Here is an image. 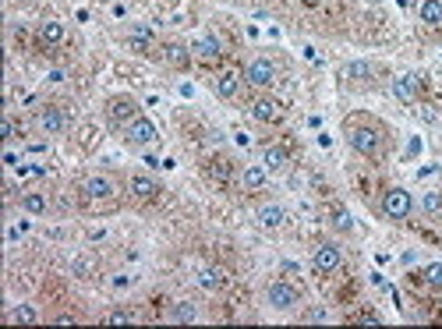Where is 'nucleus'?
I'll return each instance as SVG.
<instances>
[{
    "label": "nucleus",
    "instance_id": "nucleus-17",
    "mask_svg": "<svg viewBox=\"0 0 442 329\" xmlns=\"http://www.w3.org/2000/svg\"><path fill=\"white\" fill-rule=\"evenodd\" d=\"M198 287L202 290H220L223 283H227V273H223V269L220 265H205V269H198Z\"/></svg>",
    "mask_w": 442,
    "mask_h": 329
},
{
    "label": "nucleus",
    "instance_id": "nucleus-33",
    "mask_svg": "<svg viewBox=\"0 0 442 329\" xmlns=\"http://www.w3.org/2000/svg\"><path fill=\"white\" fill-rule=\"evenodd\" d=\"M110 283H113L117 290H124V287H131V276H113Z\"/></svg>",
    "mask_w": 442,
    "mask_h": 329
},
{
    "label": "nucleus",
    "instance_id": "nucleus-1",
    "mask_svg": "<svg viewBox=\"0 0 442 329\" xmlns=\"http://www.w3.org/2000/svg\"><path fill=\"white\" fill-rule=\"evenodd\" d=\"M347 142L358 156H368V160H378L382 153H386V135H382V128L375 124H354L347 131Z\"/></svg>",
    "mask_w": 442,
    "mask_h": 329
},
{
    "label": "nucleus",
    "instance_id": "nucleus-6",
    "mask_svg": "<svg viewBox=\"0 0 442 329\" xmlns=\"http://www.w3.org/2000/svg\"><path fill=\"white\" fill-rule=\"evenodd\" d=\"M36 124H39L43 135H64L68 124H71V117H68V110H61V106H43V110L36 113Z\"/></svg>",
    "mask_w": 442,
    "mask_h": 329
},
{
    "label": "nucleus",
    "instance_id": "nucleus-8",
    "mask_svg": "<svg viewBox=\"0 0 442 329\" xmlns=\"http://www.w3.org/2000/svg\"><path fill=\"white\" fill-rule=\"evenodd\" d=\"M258 124H276V121H283V103L280 100H273V96H258V100H251V110H248Z\"/></svg>",
    "mask_w": 442,
    "mask_h": 329
},
{
    "label": "nucleus",
    "instance_id": "nucleus-13",
    "mask_svg": "<svg viewBox=\"0 0 442 329\" xmlns=\"http://www.w3.org/2000/svg\"><path fill=\"white\" fill-rule=\"evenodd\" d=\"M191 57H195V61H205V64H209V61H220V57H223V46H220L216 36H202V39L191 43Z\"/></svg>",
    "mask_w": 442,
    "mask_h": 329
},
{
    "label": "nucleus",
    "instance_id": "nucleus-34",
    "mask_svg": "<svg viewBox=\"0 0 442 329\" xmlns=\"http://www.w3.org/2000/svg\"><path fill=\"white\" fill-rule=\"evenodd\" d=\"M25 234H28V223H15L11 227V237H25Z\"/></svg>",
    "mask_w": 442,
    "mask_h": 329
},
{
    "label": "nucleus",
    "instance_id": "nucleus-36",
    "mask_svg": "<svg viewBox=\"0 0 442 329\" xmlns=\"http://www.w3.org/2000/svg\"><path fill=\"white\" fill-rule=\"evenodd\" d=\"M305 57H308V61H315V64L322 61V57H318V50H311V46H305Z\"/></svg>",
    "mask_w": 442,
    "mask_h": 329
},
{
    "label": "nucleus",
    "instance_id": "nucleus-32",
    "mask_svg": "<svg viewBox=\"0 0 442 329\" xmlns=\"http://www.w3.org/2000/svg\"><path fill=\"white\" fill-rule=\"evenodd\" d=\"M0 138H4V142H11V138H15V124H11V117H4V121H0Z\"/></svg>",
    "mask_w": 442,
    "mask_h": 329
},
{
    "label": "nucleus",
    "instance_id": "nucleus-4",
    "mask_svg": "<svg viewBox=\"0 0 442 329\" xmlns=\"http://www.w3.org/2000/svg\"><path fill=\"white\" fill-rule=\"evenodd\" d=\"M244 82L251 88H269L276 82V68H273L269 57H251V61L244 64Z\"/></svg>",
    "mask_w": 442,
    "mask_h": 329
},
{
    "label": "nucleus",
    "instance_id": "nucleus-25",
    "mask_svg": "<svg viewBox=\"0 0 442 329\" xmlns=\"http://www.w3.org/2000/svg\"><path fill=\"white\" fill-rule=\"evenodd\" d=\"M36 319H39L36 305H15V308L8 312V322H15V326H21V322H36Z\"/></svg>",
    "mask_w": 442,
    "mask_h": 329
},
{
    "label": "nucleus",
    "instance_id": "nucleus-22",
    "mask_svg": "<svg viewBox=\"0 0 442 329\" xmlns=\"http://www.w3.org/2000/svg\"><path fill=\"white\" fill-rule=\"evenodd\" d=\"M39 43H46V46L64 43V25H61V21H46V25H39Z\"/></svg>",
    "mask_w": 442,
    "mask_h": 329
},
{
    "label": "nucleus",
    "instance_id": "nucleus-37",
    "mask_svg": "<svg viewBox=\"0 0 442 329\" xmlns=\"http://www.w3.org/2000/svg\"><path fill=\"white\" fill-rule=\"evenodd\" d=\"M322 319H326V312H322V308H315V312L308 315V322H322Z\"/></svg>",
    "mask_w": 442,
    "mask_h": 329
},
{
    "label": "nucleus",
    "instance_id": "nucleus-31",
    "mask_svg": "<svg viewBox=\"0 0 442 329\" xmlns=\"http://www.w3.org/2000/svg\"><path fill=\"white\" fill-rule=\"evenodd\" d=\"M18 173H21V177H39V173H43V167H39V163H21V167H18Z\"/></svg>",
    "mask_w": 442,
    "mask_h": 329
},
{
    "label": "nucleus",
    "instance_id": "nucleus-15",
    "mask_svg": "<svg viewBox=\"0 0 442 329\" xmlns=\"http://www.w3.org/2000/svg\"><path fill=\"white\" fill-rule=\"evenodd\" d=\"M241 181H244L248 191H262L265 185H269V167H265V163L262 167H244L241 170Z\"/></svg>",
    "mask_w": 442,
    "mask_h": 329
},
{
    "label": "nucleus",
    "instance_id": "nucleus-3",
    "mask_svg": "<svg viewBox=\"0 0 442 329\" xmlns=\"http://www.w3.org/2000/svg\"><path fill=\"white\" fill-rule=\"evenodd\" d=\"M382 213H386L390 220H407L410 213H414V198H410L407 188H390L386 195H382Z\"/></svg>",
    "mask_w": 442,
    "mask_h": 329
},
{
    "label": "nucleus",
    "instance_id": "nucleus-27",
    "mask_svg": "<svg viewBox=\"0 0 442 329\" xmlns=\"http://www.w3.org/2000/svg\"><path fill=\"white\" fill-rule=\"evenodd\" d=\"M421 209H425V216H442V191H425Z\"/></svg>",
    "mask_w": 442,
    "mask_h": 329
},
{
    "label": "nucleus",
    "instance_id": "nucleus-23",
    "mask_svg": "<svg viewBox=\"0 0 442 329\" xmlns=\"http://www.w3.org/2000/svg\"><path fill=\"white\" fill-rule=\"evenodd\" d=\"M21 209L28 216H43L46 209H50V202H46V195H39V191H28L25 198H21Z\"/></svg>",
    "mask_w": 442,
    "mask_h": 329
},
{
    "label": "nucleus",
    "instance_id": "nucleus-2",
    "mask_svg": "<svg viewBox=\"0 0 442 329\" xmlns=\"http://www.w3.org/2000/svg\"><path fill=\"white\" fill-rule=\"evenodd\" d=\"M138 117V103L131 100V96H113L110 103H106V124L113 128V131H124L131 121Z\"/></svg>",
    "mask_w": 442,
    "mask_h": 329
},
{
    "label": "nucleus",
    "instance_id": "nucleus-24",
    "mask_svg": "<svg viewBox=\"0 0 442 329\" xmlns=\"http://www.w3.org/2000/svg\"><path fill=\"white\" fill-rule=\"evenodd\" d=\"M170 322H198V305L191 301H181L170 308Z\"/></svg>",
    "mask_w": 442,
    "mask_h": 329
},
{
    "label": "nucleus",
    "instance_id": "nucleus-38",
    "mask_svg": "<svg viewBox=\"0 0 442 329\" xmlns=\"http://www.w3.org/2000/svg\"><path fill=\"white\" fill-rule=\"evenodd\" d=\"M301 4H311V0H301Z\"/></svg>",
    "mask_w": 442,
    "mask_h": 329
},
{
    "label": "nucleus",
    "instance_id": "nucleus-19",
    "mask_svg": "<svg viewBox=\"0 0 442 329\" xmlns=\"http://www.w3.org/2000/svg\"><path fill=\"white\" fill-rule=\"evenodd\" d=\"M418 15H421V21H425V25L439 28V25H442V0H421Z\"/></svg>",
    "mask_w": 442,
    "mask_h": 329
},
{
    "label": "nucleus",
    "instance_id": "nucleus-5",
    "mask_svg": "<svg viewBox=\"0 0 442 329\" xmlns=\"http://www.w3.org/2000/svg\"><path fill=\"white\" fill-rule=\"evenodd\" d=\"M81 195L93 198V202H110V198H117V181L106 173H93V177H85Z\"/></svg>",
    "mask_w": 442,
    "mask_h": 329
},
{
    "label": "nucleus",
    "instance_id": "nucleus-10",
    "mask_svg": "<svg viewBox=\"0 0 442 329\" xmlns=\"http://www.w3.org/2000/svg\"><path fill=\"white\" fill-rule=\"evenodd\" d=\"M340 262H343V252H340V245H333V241L318 245V248L311 252V265L318 269V273H333V269H340Z\"/></svg>",
    "mask_w": 442,
    "mask_h": 329
},
{
    "label": "nucleus",
    "instance_id": "nucleus-9",
    "mask_svg": "<svg viewBox=\"0 0 442 329\" xmlns=\"http://www.w3.org/2000/svg\"><path fill=\"white\" fill-rule=\"evenodd\" d=\"M265 301H269L276 312H290L298 305V290H294V283H287V280H276V283H269V290H265Z\"/></svg>",
    "mask_w": 442,
    "mask_h": 329
},
{
    "label": "nucleus",
    "instance_id": "nucleus-28",
    "mask_svg": "<svg viewBox=\"0 0 442 329\" xmlns=\"http://www.w3.org/2000/svg\"><path fill=\"white\" fill-rule=\"evenodd\" d=\"M425 283H428L432 290H442V262H432V265L425 269Z\"/></svg>",
    "mask_w": 442,
    "mask_h": 329
},
{
    "label": "nucleus",
    "instance_id": "nucleus-16",
    "mask_svg": "<svg viewBox=\"0 0 442 329\" xmlns=\"http://www.w3.org/2000/svg\"><path fill=\"white\" fill-rule=\"evenodd\" d=\"M241 93V75L238 71H223L220 78H216V96L220 100H233Z\"/></svg>",
    "mask_w": 442,
    "mask_h": 329
},
{
    "label": "nucleus",
    "instance_id": "nucleus-12",
    "mask_svg": "<svg viewBox=\"0 0 442 329\" xmlns=\"http://www.w3.org/2000/svg\"><path fill=\"white\" fill-rule=\"evenodd\" d=\"M393 96H396L400 103H414V100L421 96V78H418V75H400V78H393Z\"/></svg>",
    "mask_w": 442,
    "mask_h": 329
},
{
    "label": "nucleus",
    "instance_id": "nucleus-30",
    "mask_svg": "<svg viewBox=\"0 0 442 329\" xmlns=\"http://www.w3.org/2000/svg\"><path fill=\"white\" fill-rule=\"evenodd\" d=\"M106 322H110V326H117V322H135V315H131L128 308H117V312L106 315Z\"/></svg>",
    "mask_w": 442,
    "mask_h": 329
},
{
    "label": "nucleus",
    "instance_id": "nucleus-11",
    "mask_svg": "<svg viewBox=\"0 0 442 329\" xmlns=\"http://www.w3.org/2000/svg\"><path fill=\"white\" fill-rule=\"evenodd\" d=\"M128 191H131V198H138V202L160 198V185H156V177H149V173H131Z\"/></svg>",
    "mask_w": 442,
    "mask_h": 329
},
{
    "label": "nucleus",
    "instance_id": "nucleus-14",
    "mask_svg": "<svg viewBox=\"0 0 442 329\" xmlns=\"http://www.w3.org/2000/svg\"><path fill=\"white\" fill-rule=\"evenodd\" d=\"M258 223L265 227V230H276V227H283V220H287V213H283V205H276V202H265V205H258Z\"/></svg>",
    "mask_w": 442,
    "mask_h": 329
},
{
    "label": "nucleus",
    "instance_id": "nucleus-26",
    "mask_svg": "<svg viewBox=\"0 0 442 329\" xmlns=\"http://www.w3.org/2000/svg\"><path fill=\"white\" fill-rule=\"evenodd\" d=\"M188 61H191V46H181V43L166 46V64H173V68H184Z\"/></svg>",
    "mask_w": 442,
    "mask_h": 329
},
{
    "label": "nucleus",
    "instance_id": "nucleus-29",
    "mask_svg": "<svg viewBox=\"0 0 442 329\" xmlns=\"http://www.w3.org/2000/svg\"><path fill=\"white\" fill-rule=\"evenodd\" d=\"M333 227H336V230H343V234H350V230H354V220H350L347 209H340V205L333 209Z\"/></svg>",
    "mask_w": 442,
    "mask_h": 329
},
{
    "label": "nucleus",
    "instance_id": "nucleus-7",
    "mask_svg": "<svg viewBox=\"0 0 442 329\" xmlns=\"http://www.w3.org/2000/svg\"><path fill=\"white\" fill-rule=\"evenodd\" d=\"M156 138H160L156 124L149 121V117H142V113L124 128V142H128V145H138V149H142V145H153Z\"/></svg>",
    "mask_w": 442,
    "mask_h": 329
},
{
    "label": "nucleus",
    "instance_id": "nucleus-35",
    "mask_svg": "<svg viewBox=\"0 0 442 329\" xmlns=\"http://www.w3.org/2000/svg\"><path fill=\"white\" fill-rule=\"evenodd\" d=\"M400 262H403V265H414V262H418V252H403Z\"/></svg>",
    "mask_w": 442,
    "mask_h": 329
},
{
    "label": "nucleus",
    "instance_id": "nucleus-20",
    "mask_svg": "<svg viewBox=\"0 0 442 329\" xmlns=\"http://www.w3.org/2000/svg\"><path fill=\"white\" fill-rule=\"evenodd\" d=\"M149 43H153V28H149V25H131L128 46H131V50H149Z\"/></svg>",
    "mask_w": 442,
    "mask_h": 329
},
{
    "label": "nucleus",
    "instance_id": "nucleus-21",
    "mask_svg": "<svg viewBox=\"0 0 442 329\" xmlns=\"http://www.w3.org/2000/svg\"><path fill=\"white\" fill-rule=\"evenodd\" d=\"M262 163L269 167V170H287V163H290V156H287V149H280V145H269L262 153Z\"/></svg>",
    "mask_w": 442,
    "mask_h": 329
},
{
    "label": "nucleus",
    "instance_id": "nucleus-18",
    "mask_svg": "<svg viewBox=\"0 0 442 329\" xmlns=\"http://www.w3.org/2000/svg\"><path fill=\"white\" fill-rule=\"evenodd\" d=\"M343 78H350V82H372L375 78V64L372 61H350V64H343Z\"/></svg>",
    "mask_w": 442,
    "mask_h": 329
}]
</instances>
